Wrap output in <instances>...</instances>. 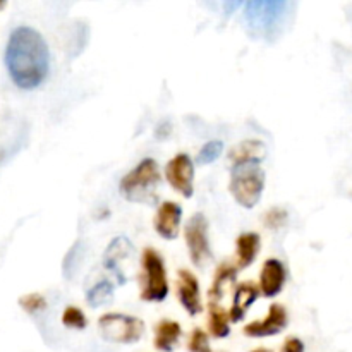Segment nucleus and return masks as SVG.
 <instances>
[{"label": "nucleus", "instance_id": "f257e3e1", "mask_svg": "<svg viewBox=\"0 0 352 352\" xmlns=\"http://www.w3.org/2000/svg\"><path fill=\"white\" fill-rule=\"evenodd\" d=\"M6 65L14 85L21 89L38 88L50 71V50L45 38L34 28H16L7 41Z\"/></svg>", "mask_w": 352, "mask_h": 352}, {"label": "nucleus", "instance_id": "f03ea898", "mask_svg": "<svg viewBox=\"0 0 352 352\" xmlns=\"http://www.w3.org/2000/svg\"><path fill=\"white\" fill-rule=\"evenodd\" d=\"M162 175L157 160L144 158L131 172H127L120 181V195L131 203L153 205L158 199V186Z\"/></svg>", "mask_w": 352, "mask_h": 352}, {"label": "nucleus", "instance_id": "7ed1b4c3", "mask_svg": "<svg viewBox=\"0 0 352 352\" xmlns=\"http://www.w3.org/2000/svg\"><path fill=\"white\" fill-rule=\"evenodd\" d=\"M265 170L260 162H244L232 167L230 172V195L243 208H254L265 189Z\"/></svg>", "mask_w": 352, "mask_h": 352}, {"label": "nucleus", "instance_id": "20e7f679", "mask_svg": "<svg viewBox=\"0 0 352 352\" xmlns=\"http://www.w3.org/2000/svg\"><path fill=\"white\" fill-rule=\"evenodd\" d=\"M289 2L284 0H250L244 3L246 23L254 34L272 40L280 30Z\"/></svg>", "mask_w": 352, "mask_h": 352}, {"label": "nucleus", "instance_id": "39448f33", "mask_svg": "<svg viewBox=\"0 0 352 352\" xmlns=\"http://www.w3.org/2000/svg\"><path fill=\"white\" fill-rule=\"evenodd\" d=\"M141 294L146 302H162L168 296L167 270L164 258L153 248H146L141 254Z\"/></svg>", "mask_w": 352, "mask_h": 352}, {"label": "nucleus", "instance_id": "423d86ee", "mask_svg": "<svg viewBox=\"0 0 352 352\" xmlns=\"http://www.w3.org/2000/svg\"><path fill=\"white\" fill-rule=\"evenodd\" d=\"M100 333L105 340L116 344H133L143 337L144 323L136 316L107 313L98 320Z\"/></svg>", "mask_w": 352, "mask_h": 352}, {"label": "nucleus", "instance_id": "0eeeda50", "mask_svg": "<svg viewBox=\"0 0 352 352\" xmlns=\"http://www.w3.org/2000/svg\"><path fill=\"white\" fill-rule=\"evenodd\" d=\"M184 237L192 263L198 268L205 267L212 260V250L208 239V222L203 213H195L188 220L184 227Z\"/></svg>", "mask_w": 352, "mask_h": 352}, {"label": "nucleus", "instance_id": "6e6552de", "mask_svg": "<svg viewBox=\"0 0 352 352\" xmlns=\"http://www.w3.org/2000/svg\"><path fill=\"white\" fill-rule=\"evenodd\" d=\"M165 177H167L168 184L181 192L184 198H191L195 192V164H192L191 157L186 153H179L165 165Z\"/></svg>", "mask_w": 352, "mask_h": 352}, {"label": "nucleus", "instance_id": "1a4fd4ad", "mask_svg": "<svg viewBox=\"0 0 352 352\" xmlns=\"http://www.w3.org/2000/svg\"><path fill=\"white\" fill-rule=\"evenodd\" d=\"M289 318H287V311L282 305H274L270 306L268 309L267 318L261 320V322H251L244 327V336L253 337V339H261V337H272V336H278L282 330L287 327Z\"/></svg>", "mask_w": 352, "mask_h": 352}, {"label": "nucleus", "instance_id": "9d476101", "mask_svg": "<svg viewBox=\"0 0 352 352\" xmlns=\"http://www.w3.org/2000/svg\"><path fill=\"white\" fill-rule=\"evenodd\" d=\"M177 296L181 305L191 316L199 315L203 311L201 292H199V282L189 270L182 268L177 274Z\"/></svg>", "mask_w": 352, "mask_h": 352}, {"label": "nucleus", "instance_id": "9b49d317", "mask_svg": "<svg viewBox=\"0 0 352 352\" xmlns=\"http://www.w3.org/2000/svg\"><path fill=\"white\" fill-rule=\"evenodd\" d=\"M182 219V208L181 205L174 201H164L157 210L155 215V230L164 239H175L179 234V227H181Z\"/></svg>", "mask_w": 352, "mask_h": 352}, {"label": "nucleus", "instance_id": "f8f14e48", "mask_svg": "<svg viewBox=\"0 0 352 352\" xmlns=\"http://www.w3.org/2000/svg\"><path fill=\"white\" fill-rule=\"evenodd\" d=\"M133 251V243L126 236H119L107 246L105 253H103V267L116 275L117 284H126V277H124L120 263H122V260L129 258Z\"/></svg>", "mask_w": 352, "mask_h": 352}, {"label": "nucleus", "instance_id": "ddd939ff", "mask_svg": "<svg viewBox=\"0 0 352 352\" xmlns=\"http://www.w3.org/2000/svg\"><path fill=\"white\" fill-rule=\"evenodd\" d=\"M287 272L284 263L277 258H270L263 263L260 274V291L265 298H275L284 289Z\"/></svg>", "mask_w": 352, "mask_h": 352}, {"label": "nucleus", "instance_id": "4468645a", "mask_svg": "<svg viewBox=\"0 0 352 352\" xmlns=\"http://www.w3.org/2000/svg\"><path fill=\"white\" fill-rule=\"evenodd\" d=\"M260 287L253 282H243L236 287V292H234V299H232V308H230L229 316L234 323L241 322L246 315L248 309L251 308L254 301L260 296Z\"/></svg>", "mask_w": 352, "mask_h": 352}, {"label": "nucleus", "instance_id": "2eb2a0df", "mask_svg": "<svg viewBox=\"0 0 352 352\" xmlns=\"http://www.w3.org/2000/svg\"><path fill=\"white\" fill-rule=\"evenodd\" d=\"M182 337V329L174 320H160L155 327V349L160 352H172Z\"/></svg>", "mask_w": 352, "mask_h": 352}, {"label": "nucleus", "instance_id": "dca6fc26", "mask_svg": "<svg viewBox=\"0 0 352 352\" xmlns=\"http://www.w3.org/2000/svg\"><path fill=\"white\" fill-rule=\"evenodd\" d=\"M260 244V236L256 232H244L237 237V268H248L256 260Z\"/></svg>", "mask_w": 352, "mask_h": 352}, {"label": "nucleus", "instance_id": "f3484780", "mask_svg": "<svg viewBox=\"0 0 352 352\" xmlns=\"http://www.w3.org/2000/svg\"><path fill=\"white\" fill-rule=\"evenodd\" d=\"M267 155V148L258 140H246L230 150L229 158L234 165L244 164V162H260Z\"/></svg>", "mask_w": 352, "mask_h": 352}, {"label": "nucleus", "instance_id": "a211bd4d", "mask_svg": "<svg viewBox=\"0 0 352 352\" xmlns=\"http://www.w3.org/2000/svg\"><path fill=\"white\" fill-rule=\"evenodd\" d=\"M237 268L232 267L230 263H222L215 272V278H213L212 289L208 291L210 302H219L222 299L226 289L236 280Z\"/></svg>", "mask_w": 352, "mask_h": 352}, {"label": "nucleus", "instance_id": "6ab92c4d", "mask_svg": "<svg viewBox=\"0 0 352 352\" xmlns=\"http://www.w3.org/2000/svg\"><path fill=\"white\" fill-rule=\"evenodd\" d=\"M230 316L219 302H208V329L215 339H226L230 333Z\"/></svg>", "mask_w": 352, "mask_h": 352}, {"label": "nucleus", "instance_id": "aec40b11", "mask_svg": "<svg viewBox=\"0 0 352 352\" xmlns=\"http://www.w3.org/2000/svg\"><path fill=\"white\" fill-rule=\"evenodd\" d=\"M113 296V284L109 280H100L98 284L93 285L88 292H86V299H88V305L93 308H98L103 306L105 302H109Z\"/></svg>", "mask_w": 352, "mask_h": 352}, {"label": "nucleus", "instance_id": "412c9836", "mask_svg": "<svg viewBox=\"0 0 352 352\" xmlns=\"http://www.w3.org/2000/svg\"><path fill=\"white\" fill-rule=\"evenodd\" d=\"M62 323H64V327L76 330H85L88 327V320H86L85 313L79 308H76V306H69V308L64 309V313H62Z\"/></svg>", "mask_w": 352, "mask_h": 352}, {"label": "nucleus", "instance_id": "4be33fe9", "mask_svg": "<svg viewBox=\"0 0 352 352\" xmlns=\"http://www.w3.org/2000/svg\"><path fill=\"white\" fill-rule=\"evenodd\" d=\"M223 151V143L219 140H213V141H208V143L205 144V146L201 148V150L198 151V157H196V162L201 165H208V164H213V162L217 160V158L222 155Z\"/></svg>", "mask_w": 352, "mask_h": 352}, {"label": "nucleus", "instance_id": "5701e85b", "mask_svg": "<svg viewBox=\"0 0 352 352\" xmlns=\"http://www.w3.org/2000/svg\"><path fill=\"white\" fill-rule=\"evenodd\" d=\"M81 251H82V243L81 241H78V243L71 248V251L65 254L62 270H64V275L67 278L74 277L76 270H78V267H79V261H81Z\"/></svg>", "mask_w": 352, "mask_h": 352}, {"label": "nucleus", "instance_id": "b1692460", "mask_svg": "<svg viewBox=\"0 0 352 352\" xmlns=\"http://www.w3.org/2000/svg\"><path fill=\"white\" fill-rule=\"evenodd\" d=\"M19 306L24 311L30 313V315H34V313H40L47 308V301H45V298L41 294L33 292V294H26L23 298H19Z\"/></svg>", "mask_w": 352, "mask_h": 352}, {"label": "nucleus", "instance_id": "393cba45", "mask_svg": "<svg viewBox=\"0 0 352 352\" xmlns=\"http://www.w3.org/2000/svg\"><path fill=\"white\" fill-rule=\"evenodd\" d=\"M188 349L189 352H212L208 336H206L201 329H195L192 330L191 337H189Z\"/></svg>", "mask_w": 352, "mask_h": 352}, {"label": "nucleus", "instance_id": "a878e982", "mask_svg": "<svg viewBox=\"0 0 352 352\" xmlns=\"http://www.w3.org/2000/svg\"><path fill=\"white\" fill-rule=\"evenodd\" d=\"M285 220H287V212H285V210L272 208L270 212L265 215V226H267L268 229H278V227L284 226Z\"/></svg>", "mask_w": 352, "mask_h": 352}, {"label": "nucleus", "instance_id": "bb28decb", "mask_svg": "<svg viewBox=\"0 0 352 352\" xmlns=\"http://www.w3.org/2000/svg\"><path fill=\"white\" fill-rule=\"evenodd\" d=\"M280 352H305V344L298 337H291L282 344Z\"/></svg>", "mask_w": 352, "mask_h": 352}, {"label": "nucleus", "instance_id": "cd10ccee", "mask_svg": "<svg viewBox=\"0 0 352 352\" xmlns=\"http://www.w3.org/2000/svg\"><path fill=\"white\" fill-rule=\"evenodd\" d=\"M7 155H9V150L7 148H0V165L7 160Z\"/></svg>", "mask_w": 352, "mask_h": 352}, {"label": "nucleus", "instance_id": "c85d7f7f", "mask_svg": "<svg viewBox=\"0 0 352 352\" xmlns=\"http://www.w3.org/2000/svg\"><path fill=\"white\" fill-rule=\"evenodd\" d=\"M253 352H272L270 349H265V347H260V349H254Z\"/></svg>", "mask_w": 352, "mask_h": 352}, {"label": "nucleus", "instance_id": "c756f323", "mask_svg": "<svg viewBox=\"0 0 352 352\" xmlns=\"http://www.w3.org/2000/svg\"><path fill=\"white\" fill-rule=\"evenodd\" d=\"M3 6H6V2H2V0H0V9H2Z\"/></svg>", "mask_w": 352, "mask_h": 352}]
</instances>
